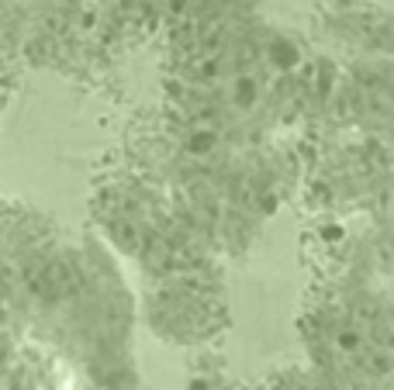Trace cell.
Wrapping results in <instances>:
<instances>
[{"mask_svg": "<svg viewBox=\"0 0 394 390\" xmlns=\"http://www.w3.org/2000/svg\"><path fill=\"white\" fill-rule=\"evenodd\" d=\"M0 69H4V63H0Z\"/></svg>", "mask_w": 394, "mask_h": 390, "instance_id": "6da1fadb", "label": "cell"}]
</instances>
